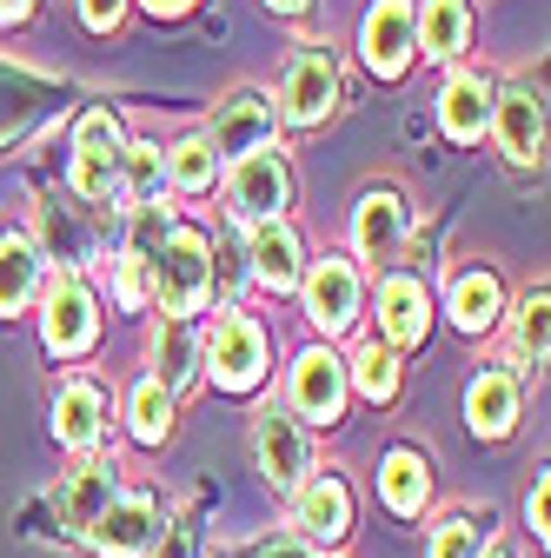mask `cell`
Returning <instances> with one entry per match:
<instances>
[{
  "label": "cell",
  "instance_id": "cell-1",
  "mask_svg": "<svg viewBox=\"0 0 551 558\" xmlns=\"http://www.w3.org/2000/svg\"><path fill=\"white\" fill-rule=\"evenodd\" d=\"M226 193H233V214H240L246 227H272V220H280L286 206H293V173H286L280 147H259V154L233 160Z\"/></svg>",
  "mask_w": 551,
  "mask_h": 558
},
{
  "label": "cell",
  "instance_id": "cell-2",
  "mask_svg": "<svg viewBox=\"0 0 551 558\" xmlns=\"http://www.w3.org/2000/svg\"><path fill=\"white\" fill-rule=\"evenodd\" d=\"M154 272H160V306H167L173 319H186V313H199L206 287H213V253H206L199 233L173 227L167 246H160V259H154Z\"/></svg>",
  "mask_w": 551,
  "mask_h": 558
},
{
  "label": "cell",
  "instance_id": "cell-3",
  "mask_svg": "<svg viewBox=\"0 0 551 558\" xmlns=\"http://www.w3.org/2000/svg\"><path fill=\"white\" fill-rule=\"evenodd\" d=\"M206 373H213L226 392L259 386V373H266V332H259L253 313H226L213 326V339H206Z\"/></svg>",
  "mask_w": 551,
  "mask_h": 558
},
{
  "label": "cell",
  "instance_id": "cell-4",
  "mask_svg": "<svg viewBox=\"0 0 551 558\" xmlns=\"http://www.w3.org/2000/svg\"><path fill=\"white\" fill-rule=\"evenodd\" d=\"M339 100V66L326 47H299L286 60V74H280V113L299 120V126H319Z\"/></svg>",
  "mask_w": 551,
  "mask_h": 558
},
{
  "label": "cell",
  "instance_id": "cell-5",
  "mask_svg": "<svg viewBox=\"0 0 551 558\" xmlns=\"http://www.w3.org/2000/svg\"><path fill=\"white\" fill-rule=\"evenodd\" d=\"M74 193L81 199L120 193V126H113V113H87L74 126Z\"/></svg>",
  "mask_w": 551,
  "mask_h": 558
},
{
  "label": "cell",
  "instance_id": "cell-6",
  "mask_svg": "<svg viewBox=\"0 0 551 558\" xmlns=\"http://www.w3.org/2000/svg\"><path fill=\"white\" fill-rule=\"evenodd\" d=\"M40 332H47L53 353H87V345H94L100 313H94V293H87L81 272H60L53 287H47V319H40Z\"/></svg>",
  "mask_w": 551,
  "mask_h": 558
},
{
  "label": "cell",
  "instance_id": "cell-7",
  "mask_svg": "<svg viewBox=\"0 0 551 558\" xmlns=\"http://www.w3.org/2000/svg\"><path fill=\"white\" fill-rule=\"evenodd\" d=\"M94 551H107V558H133V551H147L154 538H160V499L154 493H126V499H113L100 519H94Z\"/></svg>",
  "mask_w": 551,
  "mask_h": 558
},
{
  "label": "cell",
  "instance_id": "cell-8",
  "mask_svg": "<svg viewBox=\"0 0 551 558\" xmlns=\"http://www.w3.org/2000/svg\"><path fill=\"white\" fill-rule=\"evenodd\" d=\"M213 160H246V154H259V147H272V100L266 94H233V100H220V113H213Z\"/></svg>",
  "mask_w": 551,
  "mask_h": 558
},
{
  "label": "cell",
  "instance_id": "cell-9",
  "mask_svg": "<svg viewBox=\"0 0 551 558\" xmlns=\"http://www.w3.org/2000/svg\"><path fill=\"white\" fill-rule=\"evenodd\" d=\"M253 459H259V472L280 485V493H293V485L306 478V433L293 426L286 412L266 405V412L253 418Z\"/></svg>",
  "mask_w": 551,
  "mask_h": 558
},
{
  "label": "cell",
  "instance_id": "cell-10",
  "mask_svg": "<svg viewBox=\"0 0 551 558\" xmlns=\"http://www.w3.org/2000/svg\"><path fill=\"white\" fill-rule=\"evenodd\" d=\"M306 313L319 332H346L359 319V272L346 259H319L306 272Z\"/></svg>",
  "mask_w": 551,
  "mask_h": 558
},
{
  "label": "cell",
  "instance_id": "cell-11",
  "mask_svg": "<svg viewBox=\"0 0 551 558\" xmlns=\"http://www.w3.org/2000/svg\"><path fill=\"white\" fill-rule=\"evenodd\" d=\"M405 227H412V206H405L399 186H372L353 214V240H359L366 259H392L405 246Z\"/></svg>",
  "mask_w": 551,
  "mask_h": 558
},
{
  "label": "cell",
  "instance_id": "cell-12",
  "mask_svg": "<svg viewBox=\"0 0 551 558\" xmlns=\"http://www.w3.org/2000/svg\"><path fill=\"white\" fill-rule=\"evenodd\" d=\"M412 47H419V21H412L405 0H379V8L366 14V60H372V74H405V60Z\"/></svg>",
  "mask_w": 551,
  "mask_h": 558
},
{
  "label": "cell",
  "instance_id": "cell-13",
  "mask_svg": "<svg viewBox=\"0 0 551 558\" xmlns=\"http://www.w3.org/2000/svg\"><path fill=\"white\" fill-rule=\"evenodd\" d=\"M293 405H299V418L332 426V418L346 412V366H339L332 353H299V366H293Z\"/></svg>",
  "mask_w": 551,
  "mask_h": 558
},
{
  "label": "cell",
  "instance_id": "cell-14",
  "mask_svg": "<svg viewBox=\"0 0 551 558\" xmlns=\"http://www.w3.org/2000/svg\"><path fill=\"white\" fill-rule=\"evenodd\" d=\"M492 126H499V140H505V160H512V167H538V160H544V107H538V94L512 87V94L492 107Z\"/></svg>",
  "mask_w": 551,
  "mask_h": 558
},
{
  "label": "cell",
  "instance_id": "cell-15",
  "mask_svg": "<svg viewBox=\"0 0 551 558\" xmlns=\"http://www.w3.org/2000/svg\"><path fill=\"white\" fill-rule=\"evenodd\" d=\"M379 332H385L392 345H419V339L432 332V300H426L419 279L392 272L385 287H379Z\"/></svg>",
  "mask_w": 551,
  "mask_h": 558
},
{
  "label": "cell",
  "instance_id": "cell-16",
  "mask_svg": "<svg viewBox=\"0 0 551 558\" xmlns=\"http://www.w3.org/2000/svg\"><path fill=\"white\" fill-rule=\"evenodd\" d=\"M246 259H253V279L259 287H272V293H286V287H299L306 279V266H299V240H293V227H253V246H246Z\"/></svg>",
  "mask_w": 551,
  "mask_h": 558
},
{
  "label": "cell",
  "instance_id": "cell-17",
  "mask_svg": "<svg viewBox=\"0 0 551 558\" xmlns=\"http://www.w3.org/2000/svg\"><path fill=\"white\" fill-rule=\"evenodd\" d=\"M299 525L313 545H339L353 532V493L339 478H313L306 493H299Z\"/></svg>",
  "mask_w": 551,
  "mask_h": 558
},
{
  "label": "cell",
  "instance_id": "cell-18",
  "mask_svg": "<svg viewBox=\"0 0 551 558\" xmlns=\"http://www.w3.org/2000/svg\"><path fill=\"white\" fill-rule=\"evenodd\" d=\"M100 412H107V399H100V386H94V379L60 386V399H53V433H60V446L87 452V446L100 439Z\"/></svg>",
  "mask_w": 551,
  "mask_h": 558
},
{
  "label": "cell",
  "instance_id": "cell-19",
  "mask_svg": "<svg viewBox=\"0 0 551 558\" xmlns=\"http://www.w3.org/2000/svg\"><path fill=\"white\" fill-rule=\"evenodd\" d=\"M439 120H445L452 140H478V133H486V120H492V87H486V74H452L445 94H439Z\"/></svg>",
  "mask_w": 551,
  "mask_h": 558
},
{
  "label": "cell",
  "instance_id": "cell-20",
  "mask_svg": "<svg viewBox=\"0 0 551 558\" xmlns=\"http://www.w3.org/2000/svg\"><path fill=\"white\" fill-rule=\"evenodd\" d=\"M465 418H472V433L478 439H505L512 433V418H518V392L505 373H478L472 392H465Z\"/></svg>",
  "mask_w": 551,
  "mask_h": 558
},
{
  "label": "cell",
  "instance_id": "cell-21",
  "mask_svg": "<svg viewBox=\"0 0 551 558\" xmlns=\"http://www.w3.org/2000/svg\"><path fill=\"white\" fill-rule=\"evenodd\" d=\"M379 493H385V506L399 512V519H412V512H426V493H432V472H426V459L419 452H385V465H379Z\"/></svg>",
  "mask_w": 551,
  "mask_h": 558
},
{
  "label": "cell",
  "instance_id": "cell-22",
  "mask_svg": "<svg viewBox=\"0 0 551 558\" xmlns=\"http://www.w3.org/2000/svg\"><path fill=\"white\" fill-rule=\"evenodd\" d=\"M499 313H505V293H499V279H492L486 266H472V272L452 279V319H458L465 332H486Z\"/></svg>",
  "mask_w": 551,
  "mask_h": 558
},
{
  "label": "cell",
  "instance_id": "cell-23",
  "mask_svg": "<svg viewBox=\"0 0 551 558\" xmlns=\"http://www.w3.org/2000/svg\"><path fill=\"white\" fill-rule=\"evenodd\" d=\"M34 287H40V253H34V240L8 233L0 240V313H21L34 300Z\"/></svg>",
  "mask_w": 551,
  "mask_h": 558
},
{
  "label": "cell",
  "instance_id": "cell-24",
  "mask_svg": "<svg viewBox=\"0 0 551 558\" xmlns=\"http://www.w3.org/2000/svg\"><path fill=\"white\" fill-rule=\"evenodd\" d=\"M465 34H472L465 0H432L426 21H419V47H426L432 60H458V53H465Z\"/></svg>",
  "mask_w": 551,
  "mask_h": 558
},
{
  "label": "cell",
  "instance_id": "cell-25",
  "mask_svg": "<svg viewBox=\"0 0 551 558\" xmlns=\"http://www.w3.org/2000/svg\"><path fill=\"white\" fill-rule=\"evenodd\" d=\"M193 332H186V319H167L160 332H154V386H167V392H180L186 379H193Z\"/></svg>",
  "mask_w": 551,
  "mask_h": 558
},
{
  "label": "cell",
  "instance_id": "cell-26",
  "mask_svg": "<svg viewBox=\"0 0 551 558\" xmlns=\"http://www.w3.org/2000/svg\"><path fill=\"white\" fill-rule=\"evenodd\" d=\"M120 499V485H113V465H87L74 478V493H66V519H74L81 532H94V519Z\"/></svg>",
  "mask_w": 551,
  "mask_h": 558
},
{
  "label": "cell",
  "instance_id": "cell-27",
  "mask_svg": "<svg viewBox=\"0 0 551 558\" xmlns=\"http://www.w3.org/2000/svg\"><path fill=\"white\" fill-rule=\"evenodd\" d=\"M126 418H133V433H140L147 446H160L173 433V392L154 386V379H140V386H133V399H126Z\"/></svg>",
  "mask_w": 551,
  "mask_h": 558
},
{
  "label": "cell",
  "instance_id": "cell-28",
  "mask_svg": "<svg viewBox=\"0 0 551 558\" xmlns=\"http://www.w3.org/2000/svg\"><path fill=\"white\" fill-rule=\"evenodd\" d=\"M120 186L140 199V206H154L160 186H167V154H154V147H126V154H120Z\"/></svg>",
  "mask_w": 551,
  "mask_h": 558
},
{
  "label": "cell",
  "instance_id": "cell-29",
  "mask_svg": "<svg viewBox=\"0 0 551 558\" xmlns=\"http://www.w3.org/2000/svg\"><path fill=\"white\" fill-rule=\"evenodd\" d=\"M213 173H220V160H213L206 140H180V147L167 154V180L186 186V193H206V186H213Z\"/></svg>",
  "mask_w": 551,
  "mask_h": 558
},
{
  "label": "cell",
  "instance_id": "cell-30",
  "mask_svg": "<svg viewBox=\"0 0 551 558\" xmlns=\"http://www.w3.org/2000/svg\"><path fill=\"white\" fill-rule=\"evenodd\" d=\"M167 233H173L167 206H160V199H154V206H140V214H133V233H126V259H133V266H154V259H160V246H167Z\"/></svg>",
  "mask_w": 551,
  "mask_h": 558
},
{
  "label": "cell",
  "instance_id": "cell-31",
  "mask_svg": "<svg viewBox=\"0 0 551 558\" xmlns=\"http://www.w3.org/2000/svg\"><path fill=\"white\" fill-rule=\"evenodd\" d=\"M512 339H518V360H525V366H544V287H531V293L518 300Z\"/></svg>",
  "mask_w": 551,
  "mask_h": 558
},
{
  "label": "cell",
  "instance_id": "cell-32",
  "mask_svg": "<svg viewBox=\"0 0 551 558\" xmlns=\"http://www.w3.org/2000/svg\"><path fill=\"white\" fill-rule=\"evenodd\" d=\"M353 379H359V392H366V399H392V392H399V360L385 353V345H359Z\"/></svg>",
  "mask_w": 551,
  "mask_h": 558
},
{
  "label": "cell",
  "instance_id": "cell-33",
  "mask_svg": "<svg viewBox=\"0 0 551 558\" xmlns=\"http://www.w3.org/2000/svg\"><path fill=\"white\" fill-rule=\"evenodd\" d=\"M478 551H486V525L478 519H445L432 532V558H478Z\"/></svg>",
  "mask_w": 551,
  "mask_h": 558
},
{
  "label": "cell",
  "instance_id": "cell-34",
  "mask_svg": "<svg viewBox=\"0 0 551 558\" xmlns=\"http://www.w3.org/2000/svg\"><path fill=\"white\" fill-rule=\"evenodd\" d=\"M81 8H87V27H100V34H107V27L120 21V8H126V0H81Z\"/></svg>",
  "mask_w": 551,
  "mask_h": 558
},
{
  "label": "cell",
  "instance_id": "cell-35",
  "mask_svg": "<svg viewBox=\"0 0 551 558\" xmlns=\"http://www.w3.org/2000/svg\"><path fill=\"white\" fill-rule=\"evenodd\" d=\"M525 519H531V532H538V538H544V478H538V485H531V499H525Z\"/></svg>",
  "mask_w": 551,
  "mask_h": 558
},
{
  "label": "cell",
  "instance_id": "cell-36",
  "mask_svg": "<svg viewBox=\"0 0 551 558\" xmlns=\"http://www.w3.org/2000/svg\"><path fill=\"white\" fill-rule=\"evenodd\" d=\"M186 551H193V532H173V545H160L154 558H186Z\"/></svg>",
  "mask_w": 551,
  "mask_h": 558
},
{
  "label": "cell",
  "instance_id": "cell-37",
  "mask_svg": "<svg viewBox=\"0 0 551 558\" xmlns=\"http://www.w3.org/2000/svg\"><path fill=\"white\" fill-rule=\"evenodd\" d=\"M147 8H154V14H186L193 0H147Z\"/></svg>",
  "mask_w": 551,
  "mask_h": 558
},
{
  "label": "cell",
  "instance_id": "cell-38",
  "mask_svg": "<svg viewBox=\"0 0 551 558\" xmlns=\"http://www.w3.org/2000/svg\"><path fill=\"white\" fill-rule=\"evenodd\" d=\"M259 558H306V551H293V545H259Z\"/></svg>",
  "mask_w": 551,
  "mask_h": 558
},
{
  "label": "cell",
  "instance_id": "cell-39",
  "mask_svg": "<svg viewBox=\"0 0 551 558\" xmlns=\"http://www.w3.org/2000/svg\"><path fill=\"white\" fill-rule=\"evenodd\" d=\"M27 8H34V0H0V14H8V21H21Z\"/></svg>",
  "mask_w": 551,
  "mask_h": 558
},
{
  "label": "cell",
  "instance_id": "cell-40",
  "mask_svg": "<svg viewBox=\"0 0 551 558\" xmlns=\"http://www.w3.org/2000/svg\"><path fill=\"white\" fill-rule=\"evenodd\" d=\"M266 8H272V14H299V8H306V0H266Z\"/></svg>",
  "mask_w": 551,
  "mask_h": 558
},
{
  "label": "cell",
  "instance_id": "cell-41",
  "mask_svg": "<svg viewBox=\"0 0 551 558\" xmlns=\"http://www.w3.org/2000/svg\"><path fill=\"white\" fill-rule=\"evenodd\" d=\"M478 558H505V551H478Z\"/></svg>",
  "mask_w": 551,
  "mask_h": 558
}]
</instances>
